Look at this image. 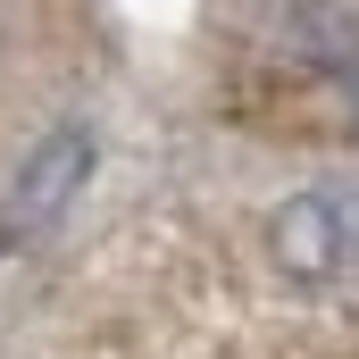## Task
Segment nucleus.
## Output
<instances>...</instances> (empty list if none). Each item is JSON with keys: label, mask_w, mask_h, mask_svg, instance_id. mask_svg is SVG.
I'll list each match as a JSON object with an SVG mask.
<instances>
[{"label": "nucleus", "mask_w": 359, "mask_h": 359, "mask_svg": "<svg viewBox=\"0 0 359 359\" xmlns=\"http://www.w3.org/2000/svg\"><path fill=\"white\" fill-rule=\"evenodd\" d=\"M268 259L292 284H359V184H309L276 201Z\"/></svg>", "instance_id": "obj_1"}, {"label": "nucleus", "mask_w": 359, "mask_h": 359, "mask_svg": "<svg viewBox=\"0 0 359 359\" xmlns=\"http://www.w3.org/2000/svg\"><path fill=\"white\" fill-rule=\"evenodd\" d=\"M84 176H92V134H84V126L42 134V142L25 151L17 184H8V201H0V243H34V234H50V226L67 217V201L84 192Z\"/></svg>", "instance_id": "obj_2"}]
</instances>
